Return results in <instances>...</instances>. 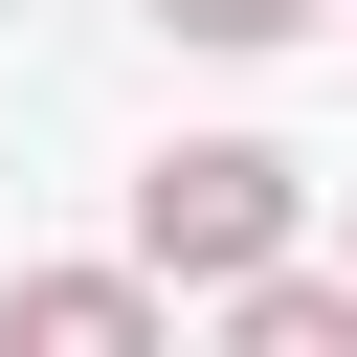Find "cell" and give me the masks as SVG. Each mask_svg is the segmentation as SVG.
<instances>
[{"label": "cell", "mask_w": 357, "mask_h": 357, "mask_svg": "<svg viewBox=\"0 0 357 357\" xmlns=\"http://www.w3.org/2000/svg\"><path fill=\"white\" fill-rule=\"evenodd\" d=\"M156 22H178V45H223V67H245V45H312V22H335V0H156Z\"/></svg>", "instance_id": "obj_4"}, {"label": "cell", "mask_w": 357, "mask_h": 357, "mask_svg": "<svg viewBox=\"0 0 357 357\" xmlns=\"http://www.w3.org/2000/svg\"><path fill=\"white\" fill-rule=\"evenodd\" d=\"M0 357H156V268H22Z\"/></svg>", "instance_id": "obj_2"}, {"label": "cell", "mask_w": 357, "mask_h": 357, "mask_svg": "<svg viewBox=\"0 0 357 357\" xmlns=\"http://www.w3.org/2000/svg\"><path fill=\"white\" fill-rule=\"evenodd\" d=\"M290 201H312V178H290L268 134H178V156L134 178V268H156V290H245V268H290Z\"/></svg>", "instance_id": "obj_1"}, {"label": "cell", "mask_w": 357, "mask_h": 357, "mask_svg": "<svg viewBox=\"0 0 357 357\" xmlns=\"http://www.w3.org/2000/svg\"><path fill=\"white\" fill-rule=\"evenodd\" d=\"M223 357H357V268H245L223 290Z\"/></svg>", "instance_id": "obj_3"}]
</instances>
